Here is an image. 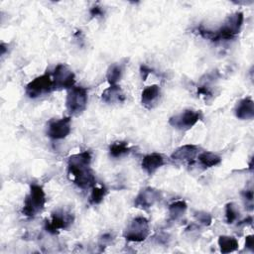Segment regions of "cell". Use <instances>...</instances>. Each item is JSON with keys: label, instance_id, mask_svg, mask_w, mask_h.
I'll use <instances>...</instances> for the list:
<instances>
[{"label": "cell", "instance_id": "1", "mask_svg": "<svg viewBox=\"0 0 254 254\" xmlns=\"http://www.w3.org/2000/svg\"><path fill=\"white\" fill-rule=\"evenodd\" d=\"M91 155L84 151L71 155L67 160V171L73 183L82 190L95 186V177L90 169Z\"/></svg>", "mask_w": 254, "mask_h": 254}, {"label": "cell", "instance_id": "2", "mask_svg": "<svg viewBox=\"0 0 254 254\" xmlns=\"http://www.w3.org/2000/svg\"><path fill=\"white\" fill-rule=\"evenodd\" d=\"M244 16L242 12H235L229 15L222 26L216 31L206 30L202 27H197L196 32L203 37L204 39L210 40L212 42L217 41H224V40H231L236 35L239 34L242 24H243Z\"/></svg>", "mask_w": 254, "mask_h": 254}, {"label": "cell", "instance_id": "3", "mask_svg": "<svg viewBox=\"0 0 254 254\" xmlns=\"http://www.w3.org/2000/svg\"><path fill=\"white\" fill-rule=\"evenodd\" d=\"M46 204V194L43 188L39 185L32 184L30 192L24 199L22 213L27 217H34L40 213Z\"/></svg>", "mask_w": 254, "mask_h": 254}, {"label": "cell", "instance_id": "4", "mask_svg": "<svg viewBox=\"0 0 254 254\" xmlns=\"http://www.w3.org/2000/svg\"><path fill=\"white\" fill-rule=\"evenodd\" d=\"M87 105V90L82 86H72L68 89L65 106L69 114L78 115L83 112Z\"/></svg>", "mask_w": 254, "mask_h": 254}, {"label": "cell", "instance_id": "5", "mask_svg": "<svg viewBox=\"0 0 254 254\" xmlns=\"http://www.w3.org/2000/svg\"><path fill=\"white\" fill-rule=\"evenodd\" d=\"M150 233L148 220L143 216L133 218L123 231V237L131 242H142Z\"/></svg>", "mask_w": 254, "mask_h": 254}, {"label": "cell", "instance_id": "6", "mask_svg": "<svg viewBox=\"0 0 254 254\" xmlns=\"http://www.w3.org/2000/svg\"><path fill=\"white\" fill-rule=\"evenodd\" d=\"M201 118L202 114L199 110L186 109L181 113L172 116L169 119V124L178 130L187 131L192 128Z\"/></svg>", "mask_w": 254, "mask_h": 254}, {"label": "cell", "instance_id": "7", "mask_svg": "<svg viewBox=\"0 0 254 254\" xmlns=\"http://www.w3.org/2000/svg\"><path fill=\"white\" fill-rule=\"evenodd\" d=\"M54 90L53 78L49 73L40 75L26 85V94L30 98H37Z\"/></svg>", "mask_w": 254, "mask_h": 254}, {"label": "cell", "instance_id": "8", "mask_svg": "<svg viewBox=\"0 0 254 254\" xmlns=\"http://www.w3.org/2000/svg\"><path fill=\"white\" fill-rule=\"evenodd\" d=\"M75 75L73 71L64 64H59L53 73V83L55 89H69L74 86Z\"/></svg>", "mask_w": 254, "mask_h": 254}, {"label": "cell", "instance_id": "9", "mask_svg": "<svg viewBox=\"0 0 254 254\" xmlns=\"http://www.w3.org/2000/svg\"><path fill=\"white\" fill-rule=\"evenodd\" d=\"M73 214L65 210L54 211L51 215V219L46 220L45 228L52 234L58 233L60 230L66 229L73 222Z\"/></svg>", "mask_w": 254, "mask_h": 254}, {"label": "cell", "instance_id": "10", "mask_svg": "<svg viewBox=\"0 0 254 254\" xmlns=\"http://www.w3.org/2000/svg\"><path fill=\"white\" fill-rule=\"evenodd\" d=\"M162 197L161 191L152 187L142 189L134 199V205L137 208L148 209L158 202Z\"/></svg>", "mask_w": 254, "mask_h": 254}, {"label": "cell", "instance_id": "11", "mask_svg": "<svg viewBox=\"0 0 254 254\" xmlns=\"http://www.w3.org/2000/svg\"><path fill=\"white\" fill-rule=\"evenodd\" d=\"M70 133V117H64L58 120H52L48 124L47 135L54 140L65 138Z\"/></svg>", "mask_w": 254, "mask_h": 254}, {"label": "cell", "instance_id": "12", "mask_svg": "<svg viewBox=\"0 0 254 254\" xmlns=\"http://www.w3.org/2000/svg\"><path fill=\"white\" fill-rule=\"evenodd\" d=\"M197 154L198 148L195 145L188 144L176 149L171 155V159H173L176 162L190 165L193 164L195 158L197 157Z\"/></svg>", "mask_w": 254, "mask_h": 254}, {"label": "cell", "instance_id": "13", "mask_svg": "<svg viewBox=\"0 0 254 254\" xmlns=\"http://www.w3.org/2000/svg\"><path fill=\"white\" fill-rule=\"evenodd\" d=\"M163 165H165V159L159 153H151L146 155L141 163L142 169L150 176L153 175Z\"/></svg>", "mask_w": 254, "mask_h": 254}, {"label": "cell", "instance_id": "14", "mask_svg": "<svg viewBox=\"0 0 254 254\" xmlns=\"http://www.w3.org/2000/svg\"><path fill=\"white\" fill-rule=\"evenodd\" d=\"M235 116L241 120H250L254 117V102L251 98L241 99L234 109Z\"/></svg>", "mask_w": 254, "mask_h": 254}, {"label": "cell", "instance_id": "15", "mask_svg": "<svg viewBox=\"0 0 254 254\" xmlns=\"http://www.w3.org/2000/svg\"><path fill=\"white\" fill-rule=\"evenodd\" d=\"M160 94H161V90H160L159 85H157V84L149 85V86L145 87L142 91L141 102L146 108L151 109L157 103V101L160 97Z\"/></svg>", "mask_w": 254, "mask_h": 254}, {"label": "cell", "instance_id": "16", "mask_svg": "<svg viewBox=\"0 0 254 254\" xmlns=\"http://www.w3.org/2000/svg\"><path fill=\"white\" fill-rule=\"evenodd\" d=\"M101 99L109 104L121 103L125 101V94L119 85L114 84L103 90L101 94Z\"/></svg>", "mask_w": 254, "mask_h": 254}, {"label": "cell", "instance_id": "17", "mask_svg": "<svg viewBox=\"0 0 254 254\" xmlns=\"http://www.w3.org/2000/svg\"><path fill=\"white\" fill-rule=\"evenodd\" d=\"M217 243L221 253H230L238 249V241L233 236L221 235L218 237Z\"/></svg>", "mask_w": 254, "mask_h": 254}, {"label": "cell", "instance_id": "18", "mask_svg": "<svg viewBox=\"0 0 254 254\" xmlns=\"http://www.w3.org/2000/svg\"><path fill=\"white\" fill-rule=\"evenodd\" d=\"M199 164L204 168H211L214 166H217L221 162L220 156L213 152H202L197 156Z\"/></svg>", "mask_w": 254, "mask_h": 254}, {"label": "cell", "instance_id": "19", "mask_svg": "<svg viewBox=\"0 0 254 254\" xmlns=\"http://www.w3.org/2000/svg\"><path fill=\"white\" fill-rule=\"evenodd\" d=\"M123 72V65L121 64H111L106 72V78L110 85H114L120 80Z\"/></svg>", "mask_w": 254, "mask_h": 254}, {"label": "cell", "instance_id": "20", "mask_svg": "<svg viewBox=\"0 0 254 254\" xmlns=\"http://www.w3.org/2000/svg\"><path fill=\"white\" fill-rule=\"evenodd\" d=\"M131 148L128 146L127 142L124 141H117L110 145L109 147V154L113 158L122 157L128 153H130Z\"/></svg>", "mask_w": 254, "mask_h": 254}, {"label": "cell", "instance_id": "21", "mask_svg": "<svg viewBox=\"0 0 254 254\" xmlns=\"http://www.w3.org/2000/svg\"><path fill=\"white\" fill-rule=\"evenodd\" d=\"M187 203L184 200L174 201L169 205V215L172 220L179 219L187 210Z\"/></svg>", "mask_w": 254, "mask_h": 254}, {"label": "cell", "instance_id": "22", "mask_svg": "<svg viewBox=\"0 0 254 254\" xmlns=\"http://www.w3.org/2000/svg\"><path fill=\"white\" fill-rule=\"evenodd\" d=\"M108 190L106 189L105 186L101 185V186H94L92 188L90 196H89V203L90 204H98L100 203L103 198L106 196Z\"/></svg>", "mask_w": 254, "mask_h": 254}, {"label": "cell", "instance_id": "23", "mask_svg": "<svg viewBox=\"0 0 254 254\" xmlns=\"http://www.w3.org/2000/svg\"><path fill=\"white\" fill-rule=\"evenodd\" d=\"M239 217V210L235 203L229 202L225 205V218L228 224L234 223Z\"/></svg>", "mask_w": 254, "mask_h": 254}, {"label": "cell", "instance_id": "24", "mask_svg": "<svg viewBox=\"0 0 254 254\" xmlns=\"http://www.w3.org/2000/svg\"><path fill=\"white\" fill-rule=\"evenodd\" d=\"M193 216L195 217V219L203 224V225H210L211 224V221H212V218H211V215L208 213V212H205V211H195L193 213Z\"/></svg>", "mask_w": 254, "mask_h": 254}, {"label": "cell", "instance_id": "25", "mask_svg": "<svg viewBox=\"0 0 254 254\" xmlns=\"http://www.w3.org/2000/svg\"><path fill=\"white\" fill-rule=\"evenodd\" d=\"M89 14H90L91 17H101V16L104 15V11H103V9H102L101 6L95 5V6H93V7L90 8Z\"/></svg>", "mask_w": 254, "mask_h": 254}, {"label": "cell", "instance_id": "26", "mask_svg": "<svg viewBox=\"0 0 254 254\" xmlns=\"http://www.w3.org/2000/svg\"><path fill=\"white\" fill-rule=\"evenodd\" d=\"M140 72H141L142 79H143V80H146V78L148 77V75L152 72V69H151L149 66H147V65H145V64H142V65L140 66Z\"/></svg>", "mask_w": 254, "mask_h": 254}, {"label": "cell", "instance_id": "27", "mask_svg": "<svg viewBox=\"0 0 254 254\" xmlns=\"http://www.w3.org/2000/svg\"><path fill=\"white\" fill-rule=\"evenodd\" d=\"M245 247L250 251H254V236L248 235L245 239Z\"/></svg>", "mask_w": 254, "mask_h": 254}, {"label": "cell", "instance_id": "28", "mask_svg": "<svg viewBox=\"0 0 254 254\" xmlns=\"http://www.w3.org/2000/svg\"><path fill=\"white\" fill-rule=\"evenodd\" d=\"M111 240H112V234H111V233H106V234H104V235L100 238L101 245H105L106 243H109Z\"/></svg>", "mask_w": 254, "mask_h": 254}, {"label": "cell", "instance_id": "29", "mask_svg": "<svg viewBox=\"0 0 254 254\" xmlns=\"http://www.w3.org/2000/svg\"><path fill=\"white\" fill-rule=\"evenodd\" d=\"M243 197H244L246 200L252 202V200H253V191H252L251 190H248L244 191V192H243Z\"/></svg>", "mask_w": 254, "mask_h": 254}, {"label": "cell", "instance_id": "30", "mask_svg": "<svg viewBox=\"0 0 254 254\" xmlns=\"http://www.w3.org/2000/svg\"><path fill=\"white\" fill-rule=\"evenodd\" d=\"M197 94L210 95L211 93H210V91L208 90V88H207V87H205V86H200V87H198V89H197Z\"/></svg>", "mask_w": 254, "mask_h": 254}]
</instances>
